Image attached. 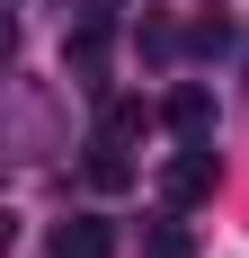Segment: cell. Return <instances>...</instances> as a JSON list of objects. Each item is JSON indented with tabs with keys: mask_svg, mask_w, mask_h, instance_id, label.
I'll return each instance as SVG.
<instances>
[{
	"mask_svg": "<svg viewBox=\"0 0 249 258\" xmlns=\"http://www.w3.org/2000/svg\"><path fill=\"white\" fill-rule=\"evenodd\" d=\"M63 62H72V80H89V89H98V72H107V9H89V18L72 27Z\"/></svg>",
	"mask_w": 249,
	"mask_h": 258,
	"instance_id": "7a4b0ae2",
	"label": "cell"
},
{
	"mask_svg": "<svg viewBox=\"0 0 249 258\" xmlns=\"http://www.w3.org/2000/svg\"><path fill=\"white\" fill-rule=\"evenodd\" d=\"M143 125H151V116H143V107H134V98H116V107H107V116H98V134H107V143H125V152L143 143Z\"/></svg>",
	"mask_w": 249,
	"mask_h": 258,
	"instance_id": "8992f818",
	"label": "cell"
},
{
	"mask_svg": "<svg viewBox=\"0 0 249 258\" xmlns=\"http://www.w3.org/2000/svg\"><path fill=\"white\" fill-rule=\"evenodd\" d=\"M205 187H214V152H205V143H187V152L169 160V205H196Z\"/></svg>",
	"mask_w": 249,
	"mask_h": 258,
	"instance_id": "277c9868",
	"label": "cell"
},
{
	"mask_svg": "<svg viewBox=\"0 0 249 258\" xmlns=\"http://www.w3.org/2000/svg\"><path fill=\"white\" fill-rule=\"evenodd\" d=\"M89 187H107V196H116V187H134V152H125V143H89Z\"/></svg>",
	"mask_w": 249,
	"mask_h": 258,
	"instance_id": "5b68a950",
	"label": "cell"
},
{
	"mask_svg": "<svg viewBox=\"0 0 249 258\" xmlns=\"http://www.w3.org/2000/svg\"><path fill=\"white\" fill-rule=\"evenodd\" d=\"M169 125H178V143H205V134H214V89H205V80L169 89Z\"/></svg>",
	"mask_w": 249,
	"mask_h": 258,
	"instance_id": "3957f363",
	"label": "cell"
},
{
	"mask_svg": "<svg viewBox=\"0 0 249 258\" xmlns=\"http://www.w3.org/2000/svg\"><path fill=\"white\" fill-rule=\"evenodd\" d=\"M45 258H116V223H98V214H72V223H53Z\"/></svg>",
	"mask_w": 249,
	"mask_h": 258,
	"instance_id": "6da1fadb",
	"label": "cell"
}]
</instances>
